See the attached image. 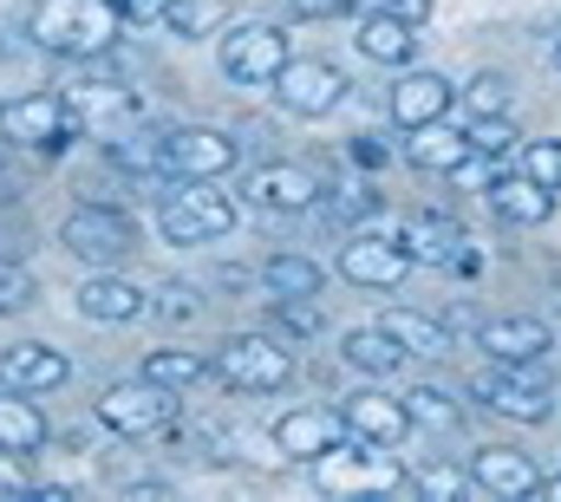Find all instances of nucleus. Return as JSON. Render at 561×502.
Returning <instances> with one entry per match:
<instances>
[{
	"label": "nucleus",
	"mask_w": 561,
	"mask_h": 502,
	"mask_svg": "<svg viewBox=\"0 0 561 502\" xmlns=\"http://www.w3.org/2000/svg\"><path fill=\"white\" fill-rule=\"evenodd\" d=\"M275 85V99H280V112L287 118H333L340 105H346V72L333 66V59H280V72L268 79Z\"/></svg>",
	"instance_id": "9d476101"
},
{
	"label": "nucleus",
	"mask_w": 561,
	"mask_h": 502,
	"mask_svg": "<svg viewBox=\"0 0 561 502\" xmlns=\"http://www.w3.org/2000/svg\"><path fill=\"white\" fill-rule=\"evenodd\" d=\"M99 424L112 431V437H157V431H170V418H176V391H163V385H150V378H118V385H105L99 391Z\"/></svg>",
	"instance_id": "1a4fd4ad"
},
{
	"label": "nucleus",
	"mask_w": 561,
	"mask_h": 502,
	"mask_svg": "<svg viewBox=\"0 0 561 502\" xmlns=\"http://www.w3.org/2000/svg\"><path fill=\"white\" fill-rule=\"evenodd\" d=\"M287 59V33L268 20H242L222 33V79L229 85H268Z\"/></svg>",
	"instance_id": "9b49d317"
},
{
	"label": "nucleus",
	"mask_w": 561,
	"mask_h": 502,
	"mask_svg": "<svg viewBox=\"0 0 561 502\" xmlns=\"http://www.w3.org/2000/svg\"><path fill=\"white\" fill-rule=\"evenodd\" d=\"M268 320H275V340H307V333H320V313H313V300H275L268 307Z\"/></svg>",
	"instance_id": "f704fd0d"
},
{
	"label": "nucleus",
	"mask_w": 561,
	"mask_h": 502,
	"mask_svg": "<svg viewBox=\"0 0 561 502\" xmlns=\"http://www.w3.org/2000/svg\"><path fill=\"white\" fill-rule=\"evenodd\" d=\"M463 477H470V490H483V497H496V502H523V497H536V483H542V470L523 450H503V444L470 450Z\"/></svg>",
	"instance_id": "dca6fc26"
},
{
	"label": "nucleus",
	"mask_w": 561,
	"mask_h": 502,
	"mask_svg": "<svg viewBox=\"0 0 561 502\" xmlns=\"http://www.w3.org/2000/svg\"><path fill=\"white\" fill-rule=\"evenodd\" d=\"M346 437L353 431H346V418L333 404H294V411H280V424H275V450L287 464H313V457H327Z\"/></svg>",
	"instance_id": "2eb2a0df"
},
{
	"label": "nucleus",
	"mask_w": 561,
	"mask_h": 502,
	"mask_svg": "<svg viewBox=\"0 0 561 502\" xmlns=\"http://www.w3.org/2000/svg\"><path fill=\"white\" fill-rule=\"evenodd\" d=\"M463 157H470V137L450 125V118H431V125L405 130V163L424 170V176H450Z\"/></svg>",
	"instance_id": "5701e85b"
},
{
	"label": "nucleus",
	"mask_w": 561,
	"mask_h": 502,
	"mask_svg": "<svg viewBox=\"0 0 561 502\" xmlns=\"http://www.w3.org/2000/svg\"><path fill=\"white\" fill-rule=\"evenodd\" d=\"M236 203H249L262 216H307V209H320V176L307 163H262V170H249Z\"/></svg>",
	"instance_id": "f8f14e48"
},
{
	"label": "nucleus",
	"mask_w": 561,
	"mask_h": 502,
	"mask_svg": "<svg viewBox=\"0 0 561 502\" xmlns=\"http://www.w3.org/2000/svg\"><path fill=\"white\" fill-rule=\"evenodd\" d=\"M144 378L163 385V391H190L196 378H209V353H196V346H157L144 360Z\"/></svg>",
	"instance_id": "c85d7f7f"
},
{
	"label": "nucleus",
	"mask_w": 561,
	"mask_h": 502,
	"mask_svg": "<svg viewBox=\"0 0 561 502\" xmlns=\"http://www.w3.org/2000/svg\"><path fill=\"white\" fill-rule=\"evenodd\" d=\"M470 391H477V404H490V411L510 418V424H549V418H556V385L542 373V360H529V366L490 360Z\"/></svg>",
	"instance_id": "20e7f679"
},
{
	"label": "nucleus",
	"mask_w": 561,
	"mask_h": 502,
	"mask_svg": "<svg viewBox=\"0 0 561 502\" xmlns=\"http://www.w3.org/2000/svg\"><path fill=\"white\" fill-rule=\"evenodd\" d=\"M419 490H431V497H470V477H457V470H424Z\"/></svg>",
	"instance_id": "a19ab883"
},
{
	"label": "nucleus",
	"mask_w": 561,
	"mask_h": 502,
	"mask_svg": "<svg viewBox=\"0 0 561 502\" xmlns=\"http://www.w3.org/2000/svg\"><path fill=\"white\" fill-rule=\"evenodd\" d=\"M556 66H561V46H556Z\"/></svg>",
	"instance_id": "a18cd8bd"
},
{
	"label": "nucleus",
	"mask_w": 561,
	"mask_h": 502,
	"mask_svg": "<svg viewBox=\"0 0 561 502\" xmlns=\"http://www.w3.org/2000/svg\"><path fill=\"white\" fill-rule=\"evenodd\" d=\"M477 346H483L490 360L529 366V360H549V346H556V327H549V320H529V313H510V320H490V327H477Z\"/></svg>",
	"instance_id": "6ab92c4d"
},
{
	"label": "nucleus",
	"mask_w": 561,
	"mask_h": 502,
	"mask_svg": "<svg viewBox=\"0 0 561 502\" xmlns=\"http://www.w3.org/2000/svg\"><path fill=\"white\" fill-rule=\"evenodd\" d=\"M490 209H496L503 223H516V229H542V223L556 216V190L529 183L523 170H516V176H490Z\"/></svg>",
	"instance_id": "b1692460"
},
{
	"label": "nucleus",
	"mask_w": 561,
	"mask_h": 502,
	"mask_svg": "<svg viewBox=\"0 0 561 502\" xmlns=\"http://www.w3.org/2000/svg\"><path fill=\"white\" fill-rule=\"evenodd\" d=\"M340 418H346V431H353L359 444H386V450H399L405 431H412V411H405V398L386 391V378H373V385H359L353 398H340Z\"/></svg>",
	"instance_id": "4468645a"
},
{
	"label": "nucleus",
	"mask_w": 561,
	"mask_h": 502,
	"mask_svg": "<svg viewBox=\"0 0 561 502\" xmlns=\"http://www.w3.org/2000/svg\"><path fill=\"white\" fill-rule=\"evenodd\" d=\"M209 378H222L229 391H280L294 378V346L275 333H236L209 360Z\"/></svg>",
	"instance_id": "0eeeda50"
},
{
	"label": "nucleus",
	"mask_w": 561,
	"mask_h": 502,
	"mask_svg": "<svg viewBox=\"0 0 561 502\" xmlns=\"http://www.w3.org/2000/svg\"><path fill=\"white\" fill-rule=\"evenodd\" d=\"M59 242L66 254H79L85 267H125V254L138 249V229L118 203H79L66 223H59Z\"/></svg>",
	"instance_id": "6e6552de"
},
{
	"label": "nucleus",
	"mask_w": 561,
	"mask_h": 502,
	"mask_svg": "<svg viewBox=\"0 0 561 502\" xmlns=\"http://www.w3.org/2000/svg\"><path fill=\"white\" fill-rule=\"evenodd\" d=\"M523 176H529V183H542V190H561V137L523 144Z\"/></svg>",
	"instance_id": "e433bc0d"
},
{
	"label": "nucleus",
	"mask_w": 561,
	"mask_h": 502,
	"mask_svg": "<svg viewBox=\"0 0 561 502\" xmlns=\"http://www.w3.org/2000/svg\"><path fill=\"white\" fill-rule=\"evenodd\" d=\"M144 300H150V294H144L138 281H131V274H112V267H99V274L72 294V307H79L92 327H131V320H144Z\"/></svg>",
	"instance_id": "f3484780"
},
{
	"label": "nucleus",
	"mask_w": 561,
	"mask_h": 502,
	"mask_svg": "<svg viewBox=\"0 0 561 502\" xmlns=\"http://www.w3.org/2000/svg\"><path fill=\"white\" fill-rule=\"evenodd\" d=\"M353 163H359V170H386V144H379L373 130H359V137H353Z\"/></svg>",
	"instance_id": "79ce46f5"
},
{
	"label": "nucleus",
	"mask_w": 561,
	"mask_h": 502,
	"mask_svg": "<svg viewBox=\"0 0 561 502\" xmlns=\"http://www.w3.org/2000/svg\"><path fill=\"white\" fill-rule=\"evenodd\" d=\"M46 437H53L46 411H39L26 391H0V450L33 457V450H46Z\"/></svg>",
	"instance_id": "a878e982"
},
{
	"label": "nucleus",
	"mask_w": 561,
	"mask_h": 502,
	"mask_svg": "<svg viewBox=\"0 0 561 502\" xmlns=\"http://www.w3.org/2000/svg\"><path fill=\"white\" fill-rule=\"evenodd\" d=\"M379 7H392L399 20H412V26H419V20H424V7H431V0H379Z\"/></svg>",
	"instance_id": "37998d69"
},
{
	"label": "nucleus",
	"mask_w": 561,
	"mask_h": 502,
	"mask_svg": "<svg viewBox=\"0 0 561 502\" xmlns=\"http://www.w3.org/2000/svg\"><path fill=\"white\" fill-rule=\"evenodd\" d=\"M242 223V203L216 183H176L163 203H157V236L170 249H203V242H222L236 236Z\"/></svg>",
	"instance_id": "f03ea898"
},
{
	"label": "nucleus",
	"mask_w": 561,
	"mask_h": 502,
	"mask_svg": "<svg viewBox=\"0 0 561 502\" xmlns=\"http://www.w3.org/2000/svg\"><path fill=\"white\" fill-rule=\"evenodd\" d=\"M340 366H353L359 378H399L405 373V346L386 327H353L340 340Z\"/></svg>",
	"instance_id": "393cba45"
},
{
	"label": "nucleus",
	"mask_w": 561,
	"mask_h": 502,
	"mask_svg": "<svg viewBox=\"0 0 561 502\" xmlns=\"http://www.w3.org/2000/svg\"><path fill=\"white\" fill-rule=\"evenodd\" d=\"M66 378H72V366H66L59 346L20 340V346L0 353V391H26V398H39V391H53V385H66Z\"/></svg>",
	"instance_id": "a211bd4d"
},
{
	"label": "nucleus",
	"mask_w": 561,
	"mask_h": 502,
	"mask_svg": "<svg viewBox=\"0 0 561 502\" xmlns=\"http://www.w3.org/2000/svg\"><path fill=\"white\" fill-rule=\"evenodd\" d=\"M222 7H229V0H176V7L163 13V26H176L183 39H203V33L222 20Z\"/></svg>",
	"instance_id": "72a5a7b5"
},
{
	"label": "nucleus",
	"mask_w": 561,
	"mask_h": 502,
	"mask_svg": "<svg viewBox=\"0 0 561 502\" xmlns=\"http://www.w3.org/2000/svg\"><path fill=\"white\" fill-rule=\"evenodd\" d=\"M20 490H33L26 483V457L20 450H0V497H20Z\"/></svg>",
	"instance_id": "ea45409f"
},
{
	"label": "nucleus",
	"mask_w": 561,
	"mask_h": 502,
	"mask_svg": "<svg viewBox=\"0 0 561 502\" xmlns=\"http://www.w3.org/2000/svg\"><path fill=\"white\" fill-rule=\"evenodd\" d=\"M450 105H457V85L444 79V72H405L399 85H392V125L399 130H419L431 118H450Z\"/></svg>",
	"instance_id": "aec40b11"
},
{
	"label": "nucleus",
	"mask_w": 561,
	"mask_h": 502,
	"mask_svg": "<svg viewBox=\"0 0 561 502\" xmlns=\"http://www.w3.org/2000/svg\"><path fill=\"white\" fill-rule=\"evenodd\" d=\"M353 46H359L373 66H412V53H419V26H412V20H399L392 7H366V13H359Z\"/></svg>",
	"instance_id": "412c9836"
},
{
	"label": "nucleus",
	"mask_w": 561,
	"mask_h": 502,
	"mask_svg": "<svg viewBox=\"0 0 561 502\" xmlns=\"http://www.w3.org/2000/svg\"><path fill=\"white\" fill-rule=\"evenodd\" d=\"M340 274L366 294H392L405 274H412V254L399 236H379V229H353V242L340 249Z\"/></svg>",
	"instance_id": "ddd939ff"
},
{
	"label": "nucleus",
	"mask_w": 561,
	"mask_h": 502,
	"mask_svg": "<svg viewBox=\"0 0 561 502\" xmlns=\"http://www.w3.org/2000/svg\"><path fill=\"white\" fill-rule=\"evenodd\" d=\"M307 470H313V483H320L327 497H386V490L405 483L399 464H392V450H386V444H359V437L333 444V450L313 457Z\"/></svg>",
	"instance_id": "423d86ee"
},
{
	"label": "nucleus",
	"mask_w": 561,
	"mask_h": 502,
	"mask_svg": "<svg viewBox=\"0 0 561 502\" xmlns=\"http://www.w3.org/2000/svg\"><path fill=\"white\" fill-rule=\"evenodd\" d=\"M118 33H125L118 0H39L26 20V39L53 59H72V66L105 59L118 46Z\"/></svg>",
	"instance_id": "f257e3e1"
},
{
	"label": "nucleus",
	"mask_w": 561,
	"mask_h": 502,
	"mask_svg": "<svg viewBox=\"0 0 561 502\" xmlns=\"http://www.w3.org/2000/svg\"><path fill=\"white\" fill-rule=\"evenodd\" d=\"M373 327H386V333L405 346V360H437V353H450V327L431 320V313H412V307H386Z\"/></svg>",
	"instance_id": "bb28decb"
},
{
	"label": "nucleus",
	"mask_w": 561,
	"mask_h": 502,
	"mask_svg": "<svg viewBox=\"0 0 561 502\" xmlns=\"http://www.w3.org/2000/svg\"><path fill=\"white\" fill-rule=\"evenodd\" d=\"M170 7H176V0H118V13H125L131 26H163Z\"/></svg>",
	"instance_id": "58836bf2"
},
{
	"label": "nucleus",
	"mask_w": 561,
	"mask_h": 502,
	"mask_svg": "<svg viewBox=\"0 0 561 502\" xmlns=\"http://www.w3.org/2000/svg\"><path fill=\"white\" fill-rule=\"evenodd\" d=\"M33 300H39L33 267H26V261H13V254H0V313H20V307H33Z\"/></svg>",
	"instance_id": "473e14b6"
},
{
	"label": "nucleus",
	"mask_w": 561,
	"mask_h": 502,
	"mask_svg": "<svg viewBox=\"0 0 561 502\" xmlns=\"http://www.w3.org/2000/svg\"><path fill=\"white\" fill-rule=\"evenodd\" d=\"M463 137H470L477 157H510V150H516V125H510V112H503V118H477V125H463Z\"/></svg>",
	"instance_id": "c9c22d12"
},
{
	"label": "nucleus",
	"mask_w": 561,
	"mask_h": 502,
	"mask_svg": "<svg viewBox=\"0 0 561 502\" xmlns=\"http://www.w3.org/2000/svg\"><path fill=\"white\" fill-rule=\"evenodd\" d=\"M262 287H268L275 300H320L327 274H320V261H307V254H268V261H262Z\"/></svg>",
	"instance_id": "cd10ccee"
},
{
	"label": "nucleus",
	"mask_w": 561,
	"mask_h": 502,
	"mask_svg": "<svg viewBox=\"0 0 561 502\" xmlns=\"http://www.w3.org/2000/svg\"><path fill=\"white\" fill-rule=\"evenodd\" d=\"M320 203H327V223H340V229H359L373 209H379V190L373 183H346V190H320Z\"/></svg>",
	"instance_id": "7c9ffc66"
},
{
	"label": "nucleus",
	"mask_w": 561,
	"mask_h": 502,
	"mask_svg": "<svg viewBox=\"0 0 561 502\" xmlns=\"http://www.w3.org/2000/svg\"><path fill=\"white\" fill-rule=\"evenodd\" d=\"M236 137L216 125H170L150 130V170L170 176V183H216L236 170Z\"/></svg>",
	"instance_id": "7ed1b4c3"
},
{
	"label": "nucleus",
	"mask_w": 561,
	"mask_h": 502,
	"mask_svg": "<svg viewBox=\"0 0 561 502\" xmlns=\"http://www.w3.org/2000/svg\"><path fill=\"white\" fill-rule=\"evenodd\" d=\"M144 313H157V320L183 327V320H196V313H203V300H196V287H190V281H170V287H157V294L144 300Z\"/></svg>",
	"instance_id": "2f4dec72"
},
{
	"label": "nucleus",
	"mask_w": 561,
	"mask_h": 502,
	"mask_svg": "<svg viewBox=\"0 0 561 502\" xmlns=\"http://www.w3.org/2000/svg\"><path fill=\"white\" fill-rule=\"evenodd\" d=\"M463 105H470V118H503V112H510V85H503L496 72H483V79L463 92Z\"/></svg>",
	"instance_id": "4c0bfd02"
},
{
	"label": "nucleus",
	"mask_w": 561,
	"mask_h": 502,
	"mask_svg": "<svg viewBox=\"0 0 561 502\" xmlns=\"http://www.w3.org/2000/svg\"><path fill=\"white\" fill-rule=\"evenodd\" d=\"M399 242H405V254H412V267H450V261H457V249H463L470 236H463V223H457V216L419 209V216H405Z\"/></svg>",
	"instance_id": "4be33fe9"
},
{
	"label": "nucleus",
	"mask_w": 561,
	"mask_h": 502,
	"mask_svg": "<svg viewBox=\"0 0 561 502\" xmlns=\"http://www.w3.org/2000/svg\"><path fill=\"white\" fill-rule=\"evenodd\" d=\"M79 137V112L66 92H26V99H7L0 105V144L13 150H33V157H53Z\"/></svg>",
	"instance_id": "39448f33"
},
{
	"label": "nucleus",
	"mask_w": 561,
	"mask_h": 502,
	"mask_svg": "<svg viewBox=\"0 0 561 502\" xmlns=\"http://www.w3.org/2000/svg\"><path fill=\"white\" fill-rule=\"evenodd\" d=\"M536 497H549V502H561V477H542V483H536Z\"/></svg>",
	"instance_id": "c03bdc74"
},
{
	"label": "nucleus",
	"mask_w": 561,
	"mask_h": 502,
	"mask_svg": "<svg viewBox=\"0 0 561 502\" xmlns=\"http://www.w3.org/2000/svg\"><path fill=\"white\" fill-rule=\"evenodd\" d=\"M405 411H412V424H431V431H457L463 424V404L444 385H412L405 391Z\"/></svg>",
	"instance_id": "c756f323"
}]
</instances>
